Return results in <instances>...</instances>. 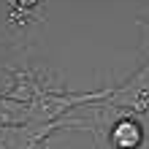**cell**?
Listing matches in <instances>:
<instances>
[{"label": "cell", "mask_w": 149, "mask_h": 149, "mask_svg": "<svg viewBox=\"0 0 149 149\" xmlns=\"http://www.w3.org/2000/svg\"><path fill=\"white\" fill-rule=\"evenodd\" d=\"M117 136H119V144H122V146H130V144L138 141V130H136L133 125H122Z\"/></svg>", "instance_id": "obj_1"}, {"label": "cell", "mask_w": 149, "mask_h": 149, "mask_svg": "<svg viewBox=\"0 0 149 149\" xmlns=\"http://www.w3.org/2000/svg\"><path fill=\"white\" fill-rule=\"evenodd\" d=\"M19 3H24V6H30V3H36V0H19Z\"/></svg>", "instance_id": "obj_2"}]
</instances>
